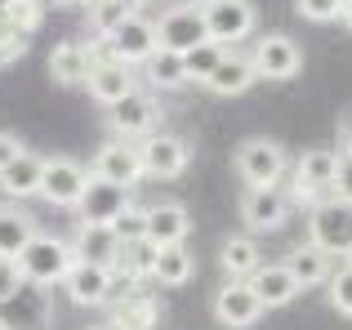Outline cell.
<instances>
[{"mask_svg":"<svg viewBox=\"0 0 352 330\" xmlns=\"http://www.w3.org/2000/svg\"><path fill=\"white\" fill-rule=\"evenodd\" d=\"M14 263H18V272H23L27 286H63V277H67L72 263H76V254H72V245L63 241V236L36 232Z\"/></svg>","mask_w":352,"mask_h":330,"instance_id":"cell-1","label":"cell"},{"mask_svg":"<svg viewBox=\"0 0 352 330\" xmlns=\"http://www.w3.org/2000/svg\"><path fill=\"white\" fill-rule=\"evenodd\" d=\"M232 170L241 174L245 188H281V179L290 174V157L276 139H241Z\"/></svg>","mask_w":352,"mask_h":330,"instance_id":"cell-2","label":"cell"},{"mask_svg":"<svg viewBox=\"0 0 352 330\" xmlns=\"http://www.w3.org/2000/svg\"><path fill=\"white\" fill-rule=\"evenodd\" d=\"M294 183L285 188V197H290V206H317V201H326L330 192H335V174H339V152L335 148H308L294 165Z\"/></svg>","mask_w":352,"mask_h":330,"instance_id":"cell-3","label":"cell"},{"mask_svg":"<svg viewBox=\"0 0 352 330\" xmlns=\"http://www.w3.org/2000/svg\"><path fill=\"white\" fill-rule=\"evenodd\" d=\"M308 241L312 245H321V250L335 259V254H352V206L348 201H335V197H326V201H317V206L308 210Z\"/></svg>","mask_w":352,"mask_h":330,"instance_id":"cell-4","label":"cell"},{"mask_svg":"<svg viewBox=\"0 0 352 330\" xmlns=\"http://www.w3.org/2000/svg\"><path fill=\"white\" fill-rule=\"evenodd\" d=\"M250 67H254V80H294L303 67V50L294 36L285 32H267L254 41V50L245 54Z\"/></svg>","mask_w":352,"mask_h":330,"instance_id":"cell-5","label":"cell"},{"mask_svg":"<svg viewBox=\"0 0 352 330\" xmlns=\"http://www.w3.org/2000/svg\"><path fill=\"white\" fill-rule=\"evenodd\" d=\"M156 125H161V103H156V94H147V89H134V94H125L120 103L107 107V130H112V139H138L143 143L147 134H156Z\"/></svg>","mask_w":352,"mask_h":330,"instance_id":"cell-6","label":"cell"},{"mask_svg":"<svg viewBox=\"0 0 352 330\" xmlns=\"http://www.w3.org/2000/svg\"><path fill=\"white\" fill-rule=\"evenodd\" d=\"M152 54H156V27H152L147 14H129L103 41V58L120 63V67H143Z\"/></svg>","mask_w":352,"mask_h":330,"instance_id":"cell-7","label":"cell"},{"mask_svg":"<svg viewBox=\"0 0 352 330\" xmlns=\"http://www.w3.org/2000/svg\"><path fill=\"white\" fill-rule=\"evenodd\" d=\"M156 50H170V54H192L197 45H206V18H201L197 5H170L161 18H156Z\"/></svg>","mask_w":352,"mask_h":330,"instance_id":"cell-8","label":"cell"},{"mask_svg":"<svg viewBox=\"0 0 352 330\" xmlns=\"http://www.w3.org/2000/svg\"><path fill=\"white\" fill-rule=\"evenodd\" d=\"M138 161H143V179H179L192 165V143L183 134H147L138 143Z\"/></svg>","mask_w":352,"mask_h":330,"instance_id":"cell-9","label":"cell"},{"mask_svg":"<svg viewBox=\"0 0 352 330\" xmlns=\"http://www.w3.org/2000/svg\"><path fill=\"white\" fill-rule=\"evenodd\" d=\"M85 179H89V170L76 157H45L41 192H36V197H45L50 206H58V210H76L80 192H85Z\"/></svg>","mask_w":352,"mask_h":330,"instance_id":"cell-10","label":"cell"},{"mask_svg":"<svg viewBox=\"0 0 352 330\" xmlns=\"http://www.w3.org/2000/svg\"><path fill=\"white\" fill-rule=\"evenodd\" d=\"M290 197H285V188H245L241 192V223H245V232H276V228H285V219H290Z\"/></svg>","mask_w":352,"mask_h":330,"instance_id":"cell-11","label":"cell"},{"mask_svg":"<svg viewBox=\"0 0 352 330\" xmlns=\"http://www.w3.org/2000/svg\"><path fill=\"white\" fill-rule=\"evenodd\" d=\"M89 174L103 183H116V188L134 192L138 179H143V161H138V143H125V139H107L103 148L94 152L89 161Z\"/></svg>","mask_w":352,"mask_h":330,"instance_id":"cell-12","label":"cell"},{"mask_svg":"<svg viewBox=\"0 0 352 330\" xmlns=\"http://www.w3.org/2000/svg\"><path fill=\"white\" fill-rule=\"evenodd\" d=\"M201 18H206V36L223 50H232V41H245L254 32V5L250 0H210L201 9Z\"/></svg>","mask_w":352,"mask_h":330,"instance_id":"cell-13","label":"cell"},{"mask_svg":"<svg viewBox=\"0 0 352 330\" xmlns=\"http://www.w3.org/2000/svg\"><path fill=\"white\" fill-rule=\"evenodd\" d=\"M258 317H263V304L254 299L250 281H223V286L214 290V322L219 326L250 330V326H258Z\"/></svg>","mask_w":352,"mask_h":330,"instance_id":"cell-14","label":"cell"},{"mask_svg":"<svg viewBox=\"0 0 352 330\" xmlns=\"http://www.w3.org/2000/svg\"><path fill=\"white\" fill-rule=\"evenodd\" d=\"M125 206H129V192L125 188L103 183V179H94V174H89V179H85V192H80V201H76V223H107V228H112V219Z\"/></svg>","mask_w":352,"mask_h":330,"instance_id":"cell-15","label":"cell"},{"mask_svg":"<svg viewBox=\"0 0 352 330\" xmlns=\"http://www.w3.org/2000/svg\"><path fill=\"white\" fill-rule=\"evenodd\" d=\"M63 290L76 308H107L112 299V268H94V263H72L63 277Z\"/></svg>","mask_w":352,"mask_h":330,"instance_id":"cell-16","label":"cell"},{"mask_svg":"<svg viewBox=\"0 0 352 330\" xmlns=\"http://www.w3.org/2000/svg\"><path fill=\"white\" fill-rule=\"evenodd\" d=\"M98 63V50L85 41H58L50 50V76L58 80V85H85L89 72H94Z\"/></svg>","mask_w":352,"mask_h":330,"instance_id":"cell-17","label":"cell"},{"mask_svg":"<svg viewBox=\"0 0 352 330\" xmlns=\"http://www.w3.org/2000/svg\"><path fill=\"white\" fill-rule=\"evenodd\" d=\"M85 89H89L94 103L112 107V103H120L125 94H134V89H138V76H134V67H120V63L103 58V50H98V63H94V72H89Z\"/></svg>","mask_w":352,"mask_h":330,"instance_id":"cell-18","label":"cell"},{"mask_svg":"<svg viewBox=\"0 0 352 330\" xmlns=\"http://www.w3.org/2000/svg\"><path fill=\"white\" fill-rule=\"evenodd\" d=\"M188 232H192V214L188 206L179 201H156L147 206V241L152 245H188Z\"/></svg>","mask_w":352,"mask_h":330,"instance_id":"cell-19","label":"cell"},{"mask_svg":"<svg viewBox=\"0 0 352 330\" xmlns=\"http://www.w3.org/2000/svg\"><path fill=\"white\" fill-rule=\"evenodd\" d=\"M72 254H76V263H94V268H112L116 263V232L107 223H76V232H72Z\"/></svg>","mask_w":352,"mask_h":330,"instance_id":"cell-20","label":"cell"},{"mask_svg":"<svg viewBox=\"0 0 352 330\" xmlns=\"http://www.w3.org/2000/svg\"><path fill=\"white\" fill-rule=\"evenodd\" d=\"M250 290H254V299L263 304V313L267 308H285V304L299 299V281L290 277L285 263H263V268L250 277Z\"/></svg>","mask_w":352,"mask_h":330,"instance_id":"cell-21","label":"cell"},{"mask_svg":"<svg viewBox=\"0 0 352 330\" xmlns=\"http://www.w3.org/2000/svg\"><path fill=\"white\" fill-rule=\"evenodd\" d=\"M219 268L228 272V281H250L258 268H263V254H258V241L250 232H232L219 245Z\"/></svg>","mask_w":352,"mask_h":330,"instance_id":"cell-22","label":"cell"},{"mask_svg":"<svg viewBox=\"0 0 352 330\" xmlns=\"http://www.w3.org/2000/svg\"><path fill=\"white\" fill-rule=\"evenodd\" d=\"M250 85H254V67H250V58L236 54V50H228L223 58H219V67L210 72V80H206V89L219 94V98H236V94H245Z\"/></svg>","mask_w":352,"mask_h":330,"instance_id":"cell-23","label":"cell"},{"mask_svg":"<svg viewBox=\"0 0 352 330\" xmlns=\"http://www.w3.org/2000/svg\"><path fill=\"white\" fill-rule=\"evenodd\" d=\"M36 232H41V228H36V219L27 214L18 201H5V206H0V259H18V254H23V245L32 241Z\"/></svg>","mask_w":352,"mask_h":330,"instance_id":"cell-24","label":"cell"},{"mask_svg":"<svg viewBox=\"0 0 352 330\" xmlns=\"http://www.w3.org/2000/svg\"><path fill=\"white\" fill-rule=\"evenodd\" d=\"M197 277V254L188 245H161L156 250V263H152V281L165 290H179Z\"/></svg>","mask_w":352,"mask_h":330,"instance_id":"cell-25","label":"cell"},{"mask_svg":"<svg viewBox=\"0 0 352 330\" xmlns=\"http://www.w3.org/2000/svg\"><path fill=\"white\" fill-rule=\"evenodd\" d=\"M107 308H112V330H156V322H161V304L143 290H134V295L116 299Z\"/></svg>","mask_w":352,"mask_h":330,"instance_id":"cell-26","label":"cell"},{"mask_svg":"<svg viewBox=\"0 0 352 330\" xmlns=\"http://www.w3.org/2000/svg\"><path fill=\"white\" fill-rule=\"evenodd\" d=\"M330 263H335V259H330L321 245L303 241V245H294V250H290L285 268H290V277L299 281V290H308V286H326V281H330Z\"/></svg>","mask_w":352,"mask_h":330,"instance_id":"cell-27","label":"cell"},{"mask_svg":"<svg viewBox=\"0 0 352 330\" xmlns=\"http://www.w3.org/2000/svg\"><path fill=\"white\" fill-rule=\"evenodd\" d=\"M41 170H45V157H36V152H23V157H18L5 174H0V192H5L9 201L36 197V192H41Z\"/></svg>","mask_w":352,"mask_h":330,"instance_id":"cell-28","label":"cell"},{"mask_svg":"<svg viewBox=\"0 0 352 330\" xmlns=\"http://www.w3.org/2000/svg\"><path fill=\"white\" fill-rule=\"evenodd\" d=\"M156 250H161V245H152L147 236H143V241L120 245L112 272H116V277H129V281H147V277H152V263H156Z\"/></svg>","mask_w":352,"mask_h":330,"instance_id":"cell-29","label":"cell"},{"mask_svg":"<svg viewBox=\"0 0 352 330\" xmlns=\"http://www.w3.org/2000/svg\"><path fill=\"white\" fill-rule=\"evenodd\" d=\"M143 80L152 89H183L188 85V72H183V58L170 50H156L152 58L143 63Z\"/></svg>","mask_w":352,"mask_h":330,"instance_id":"cell-30","label":"cell"},{"mask_svg":"<svg viewBox=\"0 0 352 330\" xmlns=\"http://www.w3.org/2000/svg\"><path fill=\"white\" fill-rule=\"evenodd\" d=\"M129 14H138L134 5H129V0H89V27H94L98 36H112L120 23H125Z\"/></svg>","mask_w":352,"mask_h":330,"instance_id":"cell-31","label":"cell"},{"mask_svg":"<svg viewBox=\"0 0 352 330\" xmlns=\"http://www.w3.org/2000/svg\"><path fill=\"white\" fill-rule=\"evenodd\" d=\"M0 14L9 18L18 36H32L45 23V0H0Z\"/></svg>","mask_w":352,"mask_h":330,"instance_id":"cell-32","label":"cell"},{"mask_svg":"<svg viewBox=\"0 0 352 330\" xmlns=\"http://www.w3.org/2000/svg\"><path fill=\"white\" fill-rule=\"evenodd\" d=\"M223 45H214V41H206V45H197L192 54H183V72H188V80L192 85H206L210 80V72L219 67V58H223Z\"/></svg>","mask_w":352,"mask_h":330,"instance_id":"cell-33","label":"cell"},{"mask_svg":"<svg viewBox=\"0 0 352 330\" xmlns=\"http://www.w3.org/2000/svg\"><path fill=\"white\" fill-rule=\"evenodd\" d=\"M112 232H116V241H120V245L143 241V232H147V206H134V201H129V206L112 219Z\"/></svg>","mask_w":352,"mask_h":330,"instance_id":"cell-34","label":"cell"},{"mask_svg":"<svg viewBox=\"0 0 352 330\" xmlns=\"http://www.w3.org/2000/svg\"><path fill=\"white\" fill-rule=\"evenodd\" d=\"M326 295H330V308H335V313L352 317V263H344V268H335V272H330Z\"/></svg>","mask_w":352,"mask_h":330,"instance_id":"cell-35","label":"cell"},{"mask_svg":"<svg viewBox=\"0 0 352 330\" xmlns=\"http://www.w3.org/2000/svg\"><path fill=\"white\" fill-rule=\"evenodd\" d=\"M294 9H299L303 23L326 27V23H339V14H344V0H294Z\"/></svg>","mask_w":352,"mask_h":330,"instance_id":"cell-36","label":"cell"},{"mask_svg":"<svg viewBox=\"0 0 352 330\" xmlns=\"http://www.w3.org/2000/svg\"><path fill=\"white\" fill-rule=\"evenodd\" d=\"M23 54H27V36H18L14 27H9V18L0 14V67L14 63V58H23Z\"/></svg>","mask_w":352,"mask_h":330,"instance_id":"cell-37","label":"cell"},{"mask_svg":"<svg viewBox=\"0 0 352 330\" xmlns=\"http://www.w3.org/2000/svg\"><path fill=\"white\" fill-rule=\"evenodd\" d=\"M18 290H23V272H18V263L14 259H0V308H5Z\"/></svg>","mask_w":352,"mask_h":330,"instance_id":"cell-38","label":"cell"},{"mask_svg":"<svg viewBox=\"0 0 352 330\" xmlns=\"http://www.w3.org/2000/svg\"><path fill=\"white\" fill-rule=\"evenodd\" d=\"M330 197L352 206V157H344V152H339V174H335V192Z\"/></svg>","mask_w":352,"mask_h":330,"instance_id":"cell-39","label":"cell"},{"mask_svg":"<svg viewBox=\"0 0 352 330\" xmlns=\"http://www.w3.org/2000/svg\"><path fill=\"white\" fill-rule=\"evenodd\" d=\"M23 152H27V143L18 139V134H0V174H5L9 165L23 157Z\"/></svg>","mask_w":352,"mask_h":330,"instance_id":"cell-40","label":"cell"},{"mask_svg":"<svg viewBox=\"0 0 352 330\" xmlns=\"http://www.w3.org/2000/svg\"><path fill=\"white\" fill-rule=\"evenodd\" d=\"M339 152H344V157H352V112L339 121Z\"/></svg>","mask_w":352,"mask_h":330,"instance_id":"cell-41","label":"cell"},{"mask_svg":"<svg viewBox=\"0 0 352 330\" xmlns=\"http://www.w3.org/2000/svg\"><path fill=\"white\" fill-rule=\"evenodd\" d=\"M339 23H344L348 32H352V0H344V14H339Z\"/></svg>","mask_w":352,"mask_h":330,"instance_id":"cell-42","label":"cell"},{"mask_svg":"<svg viewBox=\"0 0 352 330\" xmlns=\"http://www.w3.org/2000/svg\"><path fill=\"white\" fill-rule=\"evenodd\" d=\"M50 5H89V0H50Z\"/></svg>","mask_w":352,"mask_h":330,"instance_id":"cell-43","label":"cell"},{"mask_svg":"<svg viewBox=\"0 0 352 330\" xmlns=\"http://www.w3.org/2000/svg\"><path fill=\"white\" fill-rule=\"evenodd\" d=\"M188 5H197V9H206V5H210V0H188Z\"/></svg>","mask_w":352,"mask_h":330,"instance_id":"cell-44","label":"cell"},{"mask_svg":"<svg viewBox=\"0 0 352 330\" xmlns=\"http://www.w3.org/2000/svg\"><path fill=\"white\" fill-rule=\"evenodd\" d=\"M89 330H112V326H89Z\"/></svg>","mask_w":352,"mask_h":330,"instance_id":"cell-45","label":"cell"},{"mask_svg":"<svg viewBox=\"0 0 352 330\" xmlns=\"http://www.w3.org/2000/svg\"><path fill=\"white\" fill-rule=\"evenodd\" d=\"M0 330H9V326H5V322H0Z\"/></svg>","mask_w":352,"mask_h":330,"instance_id":"cell-46","label":"cell"},{"mask_svg":"<svg viewBox=\"0 0 352 330\" xmlns=\"http://www.w3.org/2000/svg\"><path fill=\"white\" fill-rule=\"evenodd\" d=\"M348 263H352V254H348Z\"/></svg>","mask_w":352,"mask_h":330,"instance_id":"cell-47","label":"cell"}]
</instances>
